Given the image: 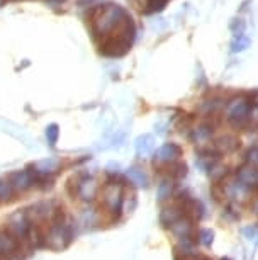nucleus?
Wrapping results in <instances>:
<instances>
[{
  "mask_svg": "<svg viewBox=\"0 0 258 260\" xmlns=\"http://www.w3.org/2000/svg\"><path fill=\"white\" fill-rule=\"evenodd\" d=\"M134 22L133 19L128 17L124 21V24L119 29L110 34V36L104 38V43L100 45L102 55L105 56H123L129 51V48L133 46L134 41Z\"/></svg>",
  "mask_w": 258,
  "mask_h": 260,
  "instance_id": "1",
  "label": "nucleus"
},
{
  "mask_svg": "<svg viewBox=\"0 0 258 260\" xmlns=\"http://www.w3.org/2000/svg\"><path fill=\"white\" fill-rule=\"evenodd\" d=\"M128 17V12L121 6H116V4H109V6L102 7L94 17V24H92L95 36H100L102 39L110 36L116 29L123 26Z\"/></svg>",
  "mask_w": 258,
  "mask_h": 260,
  "instance_id": "2",
  "label": "nucleus"
},
{
  "mask_svg": "<svg viewBox=\"0 0 258 260\" xmlns=\"http://www.w3.org/2000/svg\"><path fill=\"white\" fill-rule=\"evenodd\" d=\"M250 112H251V104L250 99H246V97H235V99L228 102L226 117L233 127L241 129V127L248 126V122L251 121Z\"/></svg>",
  "mask_w": 258,
  "mask_h": 260,
  "instance_id": "3",
  "label": "nucleus"
},
{
  "mask_svg": "<svg viewBox=\"0 0 258 260\" xmlns=\"http://www.w3.org/2000/svg\"><path fill=\"white\" fill-rule=\"evenodd\" d=\"M123 189L118 184H107L104 189V204L110 213L118 214L123 208Z\"/></svg>",
  "mask_w": 258,
  "mask_h": 260,
  "instance_id": "4",
  "label": "nucleus"
},
{
  "mask_svg": "<svg viewBox=\"0 0 258 260\" xmlns=\"http://www.w3.org/2000/svg\"><path fill=\"white\" fill-rule=\"evenodd\" d=\"M236 179L245 185L246 189H258V167L248 164L245 167H241L236 174Z\"/></svg>",
  "mask_w": 258,
  "mask_h": 260,
  "instance_id": "5",
  "label": "nucleus"
},
{
  "mask_svg": "<svg viewBox=\"0 0 258 260\" xmlns=\"http://www.w3.org/2000/svg\"><path fill=\"white\" fill-rule=\"evenodd\" d=\"M9 226L14 232V235L19 238H24L27 237L29 232H31V221H29V218L24 213H16L11 216V219H9Z\"/></svg>",
  "mask_w": 258,
  "mask_h": 260,
  "instance_id": "6",
  "label": "nucleus"
},
{
  "mask_svg": "<svg viewBox=\"0 0 258 260\" xmlns=\"http://www.w3.org/2000/svg\"><path fill=\"white\" fill-rule=\"evenodd\" d=\"M70 237H71L70 228L65 226V224H55L51 228L50 235H48V243L53 248H61L65 247V243L70 240Z\"/></svg>",
  "mask_w": 258,
  "mask_h": 260,
  "instance_id": "7",
  "label": "nucleus"
},
{
  "mask_svg": "<svg viewBox=\"0 0 258 260\" xmlns=\"http://www.w3.org/2000/svg\"><path fill=\"white\" fill-rule=\"evenodd\" d=\"M9 180L12 182L16 190H26L29 187H32L34 182H36V174L31 170H22L17 172V174H12Z\"/></svg>",
  "mask_w": 258,
  "mask_h": 260,
  "instance_id": "8",
  "label": "nucleus"
},
{
  "mask_svg": "<svg viewBox=\"0 0 258 260\" xmlns=\"http://www.w3.org/2000/svg\"><path fill=\"white\" fill-rule=\"evenodd\" d=\"M97 190H99V184H97V180L94 177H85L82 179L79 185H77V192L82 199L85 201H92L95 198Z\"/></svg>",
  "mask_w": 258,
  "mask_h": 260,
  "instance_id": "9",
  "label": "nucleus"
},
{
  "mask_svg": "<svg viewBox=\"0 0 258 260\" xmlns=\"http://www.w3.org/2000/svg\"><path fill=\"white\" fill-rule=\"evenodd\" d=\"M180 155H182V150H180L178 145L167 143L157 151V160L158 161H165V164H173V161L178 160Z\"/></svg>",
  "mask_w": 258,
  "mask_h": 260,
  "instance_id": "10",
  "label": "nucleus"
},
{
  "mask_svg": "<svg viewBox=\"0 0 258 260\" xmlns=\"http://www.w3.org/2000/svg\"><path fill=\"white\" fill-rule=\"evenodd\" d=\"M225 194L228 198L231 199H238V201H243L248 198V194H250V189H246L245 185H243L240 180H233V182L226 184L225 185Z\"/></svg>",
  "mask_w": 258,
  "mask_h": 260,
  "instance_id": "11",
  "label": "nucleus"
},
{
  "mask_svg": "<svg viewBox=\"0 0 258 260\" xmlns=\"http://www.w3.org/2000/svg\"><path fill=\"white\" fill-rule=\"evenodd\" d=\"M211 138H212V126L207 124V122L199 124L192 133V141L196 145H206L211 141Z\"/></svg>",
  "mask_w": 258,
  "mask_h": 260,
  "instance_id": "12",
  "label": "nucleus"
},
{
  "mask_svg": "<svg viewBox=\"0 0 258 260\" xmlns=\"http://www.w3.org/2000/svg\"><path fill=\"white\" fill-rule=\"evenodd\" d=\"M134 148H136V153H138L139 156L150 155L153 151V148H155V138L152 135L139 136V138L136 140V143H134Z\"/></svg>",
  "mask_w": 258,
  "mask_h": 260,
  "instance_id": "13",
  "label": "nucleus"
},
{
  "mask_svg": "<svg viewBox=\"0 0 258 260\" xmlns=\"http://www.w3.org/2000/svg\"><path fill=\"white\" fill-rule=\"evenodd\" d=\"M17 252V242L14 240L11 235L0 233V255L4 257H11Z\"/></svg>",
  "mask_w": 258,
  "mask_h": 260,
  "instance_id": "14",
  "label": "nucleus"
},
{
  "mask_svg": "<svg viewBox=\"0 0 258 260\" xmlns=\"http://www.w3.org/2000/svg\"><path fill=\"white\" fill-rule=\"evenodd\" d=\"M216 146L219 151H225V153H231V151H235L240 148V140L236 138V136L233 135H225L223 138H219L216 141Z\"/></svg>",
  "mask_w": 258,
  "mask_h": 260,
  "instance_id": "15",
  "label": "nucleus"
},
{
  "mask_svg": "<svg viewBox=\"0 0 258 260\" xmlns=\"http://www.w3.org/2000/svg\"><path fill=\"white\" fill-rule=\"evenodd\" d=\"M128 177L131 182L134 185H138V187H146V185H148V175L141 169H138V167H133V169L128 170Z\"/></svg>",
  "mask_w": 258,
  "mask_h": 260,
  "instance_id": "16",
  "label": "nucleus"
},
{
  "mask_svg": "<svg viewBox=\"0 0 258 260\" xmlns=\"http://www.w3.org/2000/svg\"><path fill=\"white\" fill-rule=\"evenodd\" d=\"M223 107V99L221 97H212V99H207L204 101L199 111L204 112V114H214L216 111H219Z\"/></svg>",
  "mask_w": 258,
  "mask_h": 260,
  "instance_id": "17",
  "label": "nucleus"
},
{
  "mask_svg": "<svg viewBox=\"0 0 258 260\" xmlns=\"http://www.w3.org/2000/svg\"><path fill=\"white\" fill-rule=\"evenodd\" d=\"M250 38L243 36V34H238V36L233 38L231 41V53H241L245 51L246 48H250Z\"/></svg>",
  "mask_w": 258,
  "mask_h": 260,
  "instance_id": "18",
  "label": "nucleus"
},
{
  "mask_svg": "<svg viewBox=\"0 0 258 260\" xmlns=\"http://www.w3.org/2000/svg\"><path fill=\"white\" fill-rule=\"evenodd\" d=\"M58 165H60V161L56 158L43 160L36 165V172H40V174H51V172H55L58 169Z\"/></svg>",
  "mask_w": 258,
  "mask_h": 260,
  "instance_id": "19",
  "label": "nucleus"
},
{
  "mask_svg": "<svg viewBox=\"0 0 258 260\" xmlns=\"http://www.w3.org/2000/svg\"><path fill=\"white\" fill-rule=\"evenodd\" d=\"M14 185L11 180L7 179H0V203H4V201H9L12 198L14 194Z\"/></svg>",
  "mask_w": 258,
  "mask_h": 260,
  "instance_id": "20",
  "label": "nucleus"
},
{
  "mask_svg": "<svg viewBox=\"0 0 258 260\" xmlns=\"http://www.w3.org/2000/svg\"><path fill=\"white\" fill-rule=\"evenodd\" d=\"M172 190H173V184L170 180H163L162 184L158 185V199H168L172 196Z\"/></svg>",
  "mask_w": 258,
  "mask_h": 260,
  "instance_id": "21",
  "label": "nucleus"
},
{
  "mask_svg": "<svg viewBox=\"0 0 258 260\" xmlns=\"http://www.w3.org/2000/svg\"><path fill=\"white\" fill-rule=\"evenodd\" d=\"M58 136H60V129H58L56 124H50L46 127V138H48V143L50 145H56Z\"/></svg>",
  "mask_w": 258,
  "mask_h": 260,
  "instance_id": "22",
  "label": "nucleus"
},
{
  "mask_svg": "<svg viewBox=\"0 0 258 260\" xmlns=\"http://www.w3.org/2000/svg\"><path fill=\"white\" fill-rule=\"evenodd\" d=\"M230 27H231V31L235 32V36H238V34H243L245 32V22L241 21V19H233V22L230 24Z\"/></svg>",
  "mask_w": 258,
  "mask_h": 260,
  "instance_id": "23",
  "label": "nucleus"
},
{
  "mask_svg": "<svg viewBox=\"0 0 258 260\" xmlns=\"http://www.w3.org/2000/svg\"><path fill=\"white\" fill-rule=\"evenodd\" d=\"M199 238H201V243L209 247V245L212 243V232L211 230H201V232H199Z\"/></svg>",
  "mask_w": 258,
  "mask_h": 260,
  "instance_id": "24",
  "label": "nucleus"
},
{
  "mask_svg": "<svg viewBox=\"0 0 258 260\" xmlns=\"http://www.w3.org/2000/svg\"><path fill=\"white\" fill-rule=\"evenodd\" d=\"M248 161H250L251 165L258 167V148H253L250 153H248Z\"/></svg>",
  "mask_w": 258,
  "mask_h": 260,
  "instance_id": "25",
  "label": "nucleus"
},
{
  "mask_svg": "<svg viewBox=\"0 0 258 260\" xmlns=\"http://www.w3.org/2000/svg\"><path fill=\"white\" fill-rule=\"evenodd\" d=\"M243 233H245L250 240L258 238V230L256 228H245V230H243Z\"/></svg>",
  "mask_w": 258,
  "mask_h": 260,
  "instance_id": "26",
  "label": "nucleus"
},
{
  "mask_svg": "<svg viewBox=\"0 0 258 260\" xmlns=\"http://www.w3.org/2000/svg\"><path fill=\"white\" fill-rule=\"evenodd\" d=\"M48 4H50L51 7H58V6H61L63 2H65V0H46Z\"/></svg>",
  "mask_w": 258,
  "mask_h": 260,
  "instance_id": "27",
  "label": "nucleus"
},
{
  "mask_svg": "<svg viewBox=\"0 0 258 260\" xmlns=\"http://www.w3.org/2000/svg\"><path fill=\"white\" fill-rule=\"evenodd\" d=\"M251 211L258 216V198H256V199H253V203H251Z\"/></svg>",
  "mask_w": 258,
  "mask_h": 260,
  "instance_id": "28",
  "label": "nucleus"
},
{
  "mask_svg": "<svg viewBox=\"0 0 258 260\" xmlns=\"http://www.w3.org/2000/svg\"><path fill=\"white\" fill-rule=\"evenodd\" d=\"M2 4H4V0H0V6H2Z\"/></svg>",
  "mask_w": 258,
  "mask_h": 260,
  "instance_id": "29",
  "label": "nucleus"
},
{
  "mask_svg": "<svg viewBox=\"0 0 258 260\" xmlns=\"http://www.w3.org/2000/svg\"><path fill=\"white\" fill-rule=\"evenodd\" d=\"M225 260H228V258H225Z\"/></svg>",
  "mask_w": 258,
  "mask_h": 260,
  "instance_id": "30",
  "label": "nucleus"
}]
</instances>
